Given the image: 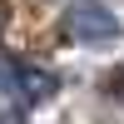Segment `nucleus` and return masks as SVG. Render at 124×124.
<instances>
[{
    "mask_svg": "<svg viewBox=\"0 0 124 124\" xmlns=\"http://www.w3.org/2000/svg\"><path fill=\"white\" fill-rule=\"evenodd\" d=\"M65 30L75 40H94V45H109V40L119 35V20H114V10L104 5V0H75L70 5V15H65Z\"/></svg>",
    "mask_w": 124,
    "mask_h": 124,
    "instance_id": "nucleus-1",
    "label": "nucleus"
},
{
    "mask_svg": "<svg viewBox=\"0 0 124 124\" xmlns=\"http://www.w3.org/2000/svg\"><path fill=\"white\" fill-rule=\"evenodd\" d=\"M0 124H20V114H15V109H5V104H0Z\"/></svg>",
    "mask_w": 124,
    "mask_h": 124,
    "instance_id": "nucleus-2",
    "label": "nucleus"
}]
</instances>
